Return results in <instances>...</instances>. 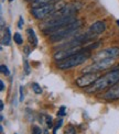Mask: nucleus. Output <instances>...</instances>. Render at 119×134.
<instances>
[{
  "label": "nucleus",
  "mask_w": 119,
  "mask_h": 134,
  "mask_svg": "<svg viewBox=\"0 0 119 134\" xmlns=\"http://www.w3.org/2000/svg\"><path fill=\"white\" fill-rule=\"evenodd\" d=\"M105 30H106V23H105V22L104 21H96V22H94V23L89 26L88 32L93 33V34L98 35V34H101V33H103Z\"/></svg>",
  "instance_id": "nucleus-9"
},
{
  "label": "nucleus",
  "mask_w": 119,
  "mask_h": 134,
  "mask_svg": "<svg viewBox=\"0 0 119 134\" xmlns=\"http://www.w3.org/2000/svg\"><path fill=\"white\" fill-rule=\"evenodd\" d=\"M99 77L100 76L98 72H88V74H84L83 76L76 78L75 83L81 88H87L90 85H93Z\"/></svg>",
  "instance_id": "nucleus-6"
},
{
  "label": "nucleus",
  "mask_w": 119,
  "mask_h": 134,
  "mask_svg": "<svg viewBox=\"0 0 119 134\" xmlns=\"http://www.w3.org/2000/svg\"><path fill=\"white\" fill-rule=\"evenodd\" d=\"M92 56V52H85V53H78L75 55H72V56L67 57L65 59L59 60L56 63V66L58 68L61 70H69L71 68H74V67H77L79 65L84 64L85 62L90 58Z\"/></svg>",
  "instance_id": "nucleus-2"
},
{
  "label": "nucleus",
  "mask_w": 119,
  "mask_h": 134,
  "mask_svg": "<svg viewBox=\"0 0 119 134\" xmlns=\"http://www.w3.org/2000/svg\"><path fill=\"white\" fill-rule=\"evenodd\" d=\"M31 131H32V134H42V130L37 125H33Z\"/></svg>",
  "instance_id": "nucleus-17"
},
{
  "label": "nucleus",
  "mask_w": 119,
  "mask_h": 134,
  "mask_svg": "<svg viewBox=\"0 0 119 134\" xmlns=\"http://www.w3.org/2000/svg\"><path fill=\"white\" fill-rule=\"evenodd\" d=\"M46 124H48V126H49V127H52V126H53V123H52V118H51V116H48V118H46Z\"/></svg>",
  "instance_id": "nucleus-21"
},
{
  "label": "nucleus",
  "mask_w": 119,
  "mask_h": 134,
  "mask_svg": "<svg viewBox=\"0 0 119 134\" xmlns=\"http://www.w3.org/2000/svg\"><path fill=\"white\" fill-rule=\"evenodd\" d=\"M81 25H82V22L79 20H76L75 22H73V23H70L63 27H61L60 30L51 33L50 37H49L50 41L52 43H56V42L63 41L67 37H72L73 35H75L76 31L81 27Z\"/></svg>",
  "instance_id": "nucleus-3"
},
{
  "label": "nucleus",
  "mask_w": 119,
  "mask_h": 134,
  "mask_svg": "<svg viewBox=\"0 0 119 134\" xmlns=\"http://www.w3.org/2000/svg\"><path fill=\"white\" fill-rule=\"evenodd\" d=\"M114 58H104V59H98L95 60L93 64H90L86 66L85 68H83L84 74H88V72H100L103 70H106L110 68L114 65Z\"/></svg>",
  "instance_id": "nucleus-5"
},
{
  "label": "nucleus",
  "mask_w": 119,
  "mask_h": 134,
  "mask_svg": "<svg viewBox=\"0 0 119 134\" xmlns=\"http://www.w3.org/2000/svg\"><path fill=\"white\" fill-rule=\"evenodd\" d=\"M3 108H4V105H3V102L2 101H0V110H3Z\"/></svg>",
  "instance_id": "nucleus-25"
},
{
  "label": "nucleus",
  "mask_w": 119,
  "mask_h": 134,
  "mask_svg": "<svg viewBox=\"0 0 119 134\" xmlns=\"http://www.w3.org/2000/svg\"><path fill=\"white\" fill-rule=\"evenodd\" d=\"M30 1H32V0H30Z\"/></svg>",
  "instance_id": "nucleus-29"
},
{
  "label": "nucleus",
  "mask_w": 119,
  "mask_h": 134,
  "mask_svg": "<svg viewBox=\"0 0 119 134\" xmlns=\"http://www.w3.org/2000/svg\"><path fill=\"white\" fill-rule=\"evenodd\" d=\"M0 132L3 133V127H2V126H0Z\"/></svg>",
  "instance_id": "nucleus-26"
},
{
  "label": "nucleus",
  "mask_w": 119,
  "mask_h": 134,
  "mask_svg": "<svg viewBox=\"0 0 119 134\" xmlns=\"http://www.w3.org/2000/svg\"><path fill=\"white\" fill-rule=\"evenodd\" d=\"M119 57V47L118 46H112L105 48L103 51H100L94 56V60L98 59H104V58H118Z\"/></svg>",
  "instance_id": "nucleus-7"
},
{
  "label": "nucleus",
  "mask_w": 119,
  "mask_h": 134,
  "mask_svg": "<svg viewBox=\"0 0 119 134\" xmlns=\"http://www.w3.org/2000/svg\"><path fill=\"white\" fill-rule=\"evenodd\" d=\"M27 34H28V38H29V42L31 45H33V47H35L38 45V37L35 35V32L33 29H28L27 30Z\"/></svg>",
  "instance_id": "nucleus-10"
},
{
  "label": "nucleus",
  "mask_w": 119,
  "mask_h": 134,
  "mask_svg": "<svg viewBox=\"0 0 119 134\" xmlns=\"http://www.w3.org/2000/svg\"><path fill=\"white\" fill-rule=\"evenodd\" d=\"M32 90L34 91V93H37V94H41L42 91H43L41 86H40L39 83H37V82H33L32 83Z\"/></svg>",
  "instance_id": "nucleus-13"
},
{
  "label": "nucleus",
  "mask_w": 119,
  "mask_h": 134,
  "mask_svg": "<svg viewBox=\"0 0 119 134\" xmlns=\"http://www.w3.org/2000/svg\"><path fill=\"white\" fill-rule=\"evenodd\" d=\"M65 110H66V108L64 107V105H62V107L60 108V110H59V112H58V116H64L66 114Z\"/></svg>",
  "instance_id": "nucleus-18"
},
{
  "label": "nucleus",
  "mask_w": 119,
  "mask_h": 134,
  "mask_svg": "<svg viewBox=\"0 0 119 134\" xmlns=\"http://www.w3.org/2000/svg\"><path fill=\"white\" fill-rule=\"evenodd\" d=\"M13 1V0H9V2H12Z\"/></svg>",
  "instance_id": "nucleus-28"
},
{
  "label": "nucleus",
  "mask_w": 119,
  "mask_h": 134,
  "mask_svg": "<svg viewBox=\"0 0 119 134\" xmlns=\"http://www.w3.org/2000/svg\"><path fill=\"white\" fill-rule=\"evenodd\" d=\"M62 123H63V120H62V119H61V120H60V121L58 122V124H56V125H55V127H56V129H60V127L62 126Z\"/></svg>",
  "instance_id": "nucleus-22"
},
{
  "label": "nucleus",
  "mask_w": 119,
  "mask_h": 134,
  "mask_svg": "<svg viewBox=\"0 0 119 134\" xmlns=\"http://www.w3.org/2000/svg\"><path fill=\"white\" fill-rule=\"evenodd\" d=\"M13 40H14L15 44H18V45H21V44L23 43V38H22V36H21L20 33H14Z\"/></svg>",
  "instance_id": "nucleus-14"
},
{
  "label": "nucleus",
  "mask_w": 119,
  "mask_h": 134,
  "mask_svg": "<svg viewBox=\"0 0 119 134\" xmlns=\"http://www.w3.org/2000/svg\"><path fill=\"white\" fill-rule=\"evenodd\" d=\"M0 90H1V91L4 90V83H3L2 80H0Z\"/></svg>",
  "instance_id": "nucleus-23"
},
{
  "label": "nucleus",
  "mask_w": 119,
  "mask_h": 134,
  "mask_svg": "<svg viewBox=\"0 0 119 134\" xmlns=\"http://www.w3.org/2000/svg\"><path fill=\"white\" fill-rule=\"evenodd\" d=\"M117 24H118V25H119V20H117Z\"/></svg>",
  "instance_id": "nucleus-27"
},
{
  "label": "nucleus",
  "mask_w": 119,
  "mask_h": 134,
  "mask_svg": "<svg viewBox=\"0 0 119 134\" xmlns=\"http://www.w3.org/2000/svg\"><path fill=\"white\" fill-rule=\"evenodd\" d=\"M23 24H24L23 16H20V18H19V21H18V27H19V29H22V27H23Z\"/></svg>",
  "instance_id": "nucleus-20"
},
{
  "label": "nucleus",
  "mask_w": 119,
  "mask_h": 134,
  "mask_svg": "<svg viewBox=\"0 0 119 134\" xmlns=\"http://www.w3.org/2000/svg\"><path fill=\"white\" fill-rule=\"evenodd\" d=\"M117 83H119V65L103 76H100L93 85L85 88V91L87 93H98L116 86Z\"/></svg>",
  "instance_id": "nucleus-1"
},
{
  "label": "nucleus",
  "mask_w": 119,
  "mask_h": 134,
  "mask_svg": "<svg viewBox=\"0 0 119 134\" xmlns=\"http://www.w3.org/2000/svg\"><path fill=\"white\" fill-rule=\"evenodd\" d=\"M23 67H24L25 75H29L31 72V68H30V65H29V63H28V60H23Z\"/></svg>",
  "instance_id": "nucleus-15"
},
{
  "label": "nucleus",
  "mask_w": 119,
  "mask_h": 134,
  "mask_svg": "<svg viewBox=\"0 0 119 134\" xmlns=\"http://www.w3.org/2000/svg\"><path fill=\"white\" fill-rule=\"evenodd\" d=\"M64 4H59L58 2L50 3V4H43V5H37L32 7L31 14L38 20H43L45 18H50L54 12H56L59 9H61Z\"/></svg>",
  "instance_id": "nucleus-4"
},
{
  "label": "nucleus",
  "mask_w": 119,
  "mask_h": 134,
  "mask_svg": "<svg viewBox=\"0 0 119 134\" xmlns=\"http://www.w3.org/2000/svg\"><path fill=\"white\" fill-rule=\"evenodd\" d=\"M59 0H32V5L37 7V5H43V4H50V3H55Z\"/></svg>",
  "instance_id": "nucleus-12"
},
{
  "label": "nucleus",
  "mask_w": 119,
  "mask_h": 134,
  "mask_svg": "<svg viewBox=\"0 0 119 134\" xmlns=\"http://www.w3.org/2000/svg\"><path fill=\"white\" fill-rule=\"evenodd\" d=\"M101 98L105 100H108V101H115V100H119V83H117L116 86L109 88L107 90Z\"/></svg>",
  "instance_id": "nucleus-8"
},
{
  "label": "nucleus",
  "mask_w": 119,
  "mask_h": 134,
  "mask_svg": "<svg viewBox=\"0 0 119 134\" xmlns=\"http://www.w3.org/2000/svg\"><path fill=\"white\" fill-rule=\"evenodd\" d=\"M14 134H17V133H14Z\"/></svg>",
  "instance_id": "nucleus-30"
},
{
  "label": "nucleus",
  "mask_w": 119,
  "mask_h": 134,
  "mask_svg": "<svg viewBox=\"0 0 119 134\" xmlns=\"http://www.w3.org/2000/svg\"><path fill=\"white\" fill-rule=\"evenodd\" d=\"M19 94H20L19 100H20V101H23V100H24V94H23V87H22V86L19 87Z\"/></svg>",
  "instance_id": "nucleus-19"
},
{
  "label": "nucleus",
  "mask_w": 119,
  "mask_h": 134,
  "mask_svg": "<svg viewBox=\"0 0 119 134\" xmlns=\"http://www.w3.org/2000/svg\"><path fill=\"white\" fill-rule=\"evenodd\" d=\"M24 52H25L27 55H29V54H30V48L28 47V46H25V47H24Z\"/></svg>",
  "instance_id": "nucleus-24"
},
{
  "label": "nucleus",
  "mask_w": 119,
  "mask_h": 134,
  "mask_svg": "<svg viewBox=\"0 0 119 134\" xmlns=\"http://www.w3.org/2000/svg\"><path fill=\"white\" fill-rule=\"evenodd\" d=\"M0 70H1V72L3 75H6V76H9L10 75V70H9V68L6 65H1L0 66Z\"/></svg>",
  "instance_id": "nucleus-16"
},
{
  "label": "nucleus",
  "mask_w": 119,
  "mask_h": 134,
  "mask_svg": "<svg viewBox=\"0 0 119 134\" xmlns=\"http://www.w3.org/2000/svg\"><path fill=\"white\" fill-rule=\"evenodd\" d=\"M10 42H11V32H10L9 27H6L3 36H2V45L8 46V45H10Z\"/></svg>",
  "instance_id": "nucleus-11"
}]
</instances>
